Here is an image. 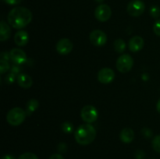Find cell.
<instances>
[{"mask_svg": "<svg viewBox=\"0 0 160 159\" xmlns=\"http://www.w3.org/2000/svg\"><path fill=\"white\" fill-rule=\"evenodd\" d=\"M4 2H6V4L9 5H17L20 4L23 0H2Z\"/></svg>", "mask_w": 160, "mask_h": 159, "instance_id": "cell-29", "label": "cell"}, {"mask_svg": "<svg viewBox=\"0 0 160 159\" xmlns=\"http://www.w3.org/2000/svg\"><path fill=\"white\" fill-rule=\"evenodd\" d=\"M8 23L15 29H22L28 26L32 20V13L25 7H15L8 14Z\"/></svg>", "mask_w": 160, "mask_h": 159, "instance_id": "cell-1", "label": "cell"}, {"mask_svg": "<svg viewBox=\"0 0 160 159\" xmlns=\"http://www.w3.org/2000/svg\"><path fill=\"white\" fill-rule=\"evenodd\" d=\"M17 83L22 88L28 89L32 86V78L26 73H20L17 76Z\"/></svg>", "mask_w": 160, "mask_h": 159, "instance_id": "cell-14", "label": "cell"}, {"mask_svg": "<svg viewBox=\"0 0 160 159\" xmlns=\"http://www.w3.org/2000/svg\"><path fill=\"white\" fill-rule=\"evenodd\" d=\"M62 129L66 133H71L73 131V125L70 122H65L62 124Z\"/></svg>", "mask_w": 160, "mask_h": 159, "instance_id": "cell-19", "label": "cell"}, {"mask_svg": "<svg viewBox=\"0 0 160 159\" xmlns=\"http://www.w3.org/2000/svg\"><path fill=\"white\" fill-rule=\"evenodd\" d=\"M152 148L157 153H160V135H157L153 138L152 142Z\"/></svg>", "mask_w": 160, "mask_h": 159, "instance_id": "cell-20", "label": "cell"}, {"mask_svg": "<svg viewBox=\"0 0 160 159\" xmlns=\"http://www.w3.org/2000/svg\"><path fill=\"white\" fill-rule=\"evenodd\" d=\"M1 159H16V158L14 156L11 155V154H5V155H3L2 157H1Z\"/></svg>", "mask_w": 160, "mask_h": 159, "instance_id": "cell-32", "label": "cell"}, {"mask_svg": "<svg viewBox=\"0 0 160 159\" xmlns=\"http://www.w3.org/2000/svg\"><path fill=\"white\" fill-rule=\"evenodd\" d=\"M1 30H0V41H5L8 40L11 36V29L9 27V25L2 20L1 23Z\"/></svg>", "mask_w": 160, "mask_h": 159, "instance_id": "cell-16", "label": "cell"}, {"mask_svg": "<svg viewBox=\"0 0 160 159\" xmlns=\"http://www.w3.org/2000/svg\"><path fill=\"white\" fill-rule=\"evenodd\" d=\"M95 2H98V3H101V2H102L103 1H104V0H95Z\"/></svg>", "mask_w": 160, "mask_h": 159, "instance_id": "cell-35", "label": "cell"}, {"mask_svg": "<svg viewBox=\"0 0 160 159\" xmlns=\"http://www.w3.org/2000/svg\"><path fill=\"white\" fill-rule=\"evenodd\" d=\"M120 138L121 141L124 143H130L133 141L134 138V132L131 128H124L120 132Z\"/></svg>", "mask_w": 160, "mask_h": 159, "instance_id": "cell-15", "label": "cell"}, {"mask_svg": "<svg viewBox=\"0 0 160 159\" xmlns=\"http://www.w3.org/2000/svg\"><path fill=\"white\" fill-rule=\"evenodd\" d=\"M134 59L129 54H123L117 59V69L122 73H126L132 69Z\"/></svg>", "mask_w": 160, "mask_h": 159, "instance_id": "cell-4", "label": "cell"}, {"mask_svg": "<svg viewBox=\"0 0 160 159\" xmlns=\"http://www.w3.org/2000/svg\"><path fill=\"white\" fill-rule=\"evenodd\" d=\"M90 41L95 46H103L107 41V36L101 30H95L90 34Z\"/></svg>", "mask_w": 160, "mask_h": 159, "instance_id": "cell-8", "label": "cell"}, {"mask_svg": "<svg viewBox=\"0 0 160 159\" xmlns=\"http://www.w3.org/2000/svg\"><path fill=\"white\" fill-rule=\"evenodd\" d=\"M153 31L156 35L160 37V19L155 22L154 26H153Z\"/></svg>", "mask_w": 160, "mask_h": 159, "instance_id": "cell-24", "label": "cell"}, {"mask_svg": "<svg viewBox=\"0 0 160 159\" xmlns=\"http://www.w3.org/2000/svg\"><path fill=\"white\" fill-rule=\"evenodd\" d=\"M10 60L17 65L23 64L27 61V55L24 51L20 48H12L9 51Z\"/></svg>", "mask_w": 160, "mask_h": 159, "instance_id": "cell-10", "label": "cell"}, {"mask_svg": "<svg viewBox=\"0 0 160 159\" xmlns=\"http://www.w3.org/2000/svg\"><path fill=\"white\" fill-rule=\"evenodd\" d=\"M149 14L154 19H158L160 17V9L159 6H152L149 9Z\"/></svg>", "mask_w": 160, "mask_h": 159, "instance_id": "cell-21", "label": "cell"}, {"mask_svg": "<svg viewBox=\"0 0 160 159\" xmlns=\"http://www.w3.org/2000/svg\"><path fill=\"white\" fill-rule=\"evenodd\" d=\"M115 77L113 70L110 68H103L98 73V80L102 84H109Z\"/></svg>", "mask_w": 160, "mask_h": 159, "instance_id": "cell-11", "label": "cell"}, {"mask_svg": "<svg viewBox=\"0 0 160 159\" xmlns=\"http://www.w3.org/2000/svg\"><path fill=\"white\" fill-rule=\"evenodd\" d=\"M39 103L36 99H31L28 101L26 105V113L28 115H31L33 112L38 108Z\"/></svg>", "mask_w": 160, "mask_h": 159, "instance_id": "cell-17", "label": "cell"}, {"mask_svg": "<svg viewBox=\"0 0 160 159\" xmlns=\"http://www.w3.org/2000/svg\"><path fill=\"white\" fill-rule=\"evenodd\" d=\"M48 159H64V157L59 154H52V155Z\"/></svg>", "mask_w": 160, "mask_h": 159, "instance_id": "cell-31", "label": "cell"}, {"mask_svg": "<svg viewBox=\"0 0 160 159\" xmlns=\"http://www.w3.org/2000/svg\"><path fill=\"white\" fill-rule=\"evenodd\" d=\"M134 157H135L136 159H144L145 157V154L144 151L138 150V151H136Z\"/></svg>", "mask_w": 160, "mask_h": 159, "instance_id": "cell-28", "label": "cell"}, {"mask_svg": "<svg viewBox=\"0 0 160 159\" xmlns=\"http://www.w3.org/2000/svg\"><path fill=\"white\" fill-rule=\"evenodd\" d=\"M156 109H157L158 112L160 113V99L157 102V104H156Z\"/></svg>", "mask_w": 160, "mask_h": 159, "instance_id": "cell-34", "label": "cell"}, {"mask_svg": "<svg viewBox=\"0 0 160 159\" xmlns=\"http://www.w3.org/2000/svg\"><path fill=\"white\" fill-rule=\"evenodd\" d=\"M15 79H16V75L12 74V73H9V74L7 75V76L5 77V80H6V83H7V84H12V83H13L14 81H15Z\"/></svg>", "mask_w": 160, "mask_h": 159, "instance_id": "cell-25", "label": "cell"}, {"mask_svg": "<svg viewBox=\"0 0 160 159\" xmlns=\"http://www.w3.org/2000/svg\"><path fill=\"white\" fill-rule=\"evenodd\" d=\"M144 39L140 36H134L129 41V49L133 52L141 51L144 47Z\"/></svg>", "mask_w": 160, "mask_h": 159, "instance_id": "cell-12", "label": "cell"}, {"mask_svg": "<svg viewBox=\"0 0 160 159\" xmlns=\"http://www.w3.org/2000/svg\"><path fill=\"white\" fill-rule=\"evenodd\" d=\"M112 16V10L110 7L106 4H101L95 10V17L98 21L106 22Z\"/></svg>", "mask_w": 160, "mask_h": 159, "instance_id": "cell-7", "label": "cell"}, {"mask_svg": "<svg viewBox=\"0 0 160 159\" xmlns=\"http://www.w3.org/2000/svg\"><path fill=\"white\" fill-rule=\"evenodd\" d=\"M14 41L18 46H25L29 41V35L25 31H17L14 36Z\"/></svg>", "mask_w": 160, "mask_h": 159, "instance_id": "cell-13", "label": "cell"}, {"mask_svg": "<svg viewBox=\"0 0 160 159\" xmlns=\"http://www.w3.org/2000/svg\"><path fill=\"white\" fill-rule=\"evenodd\" d=\"M0 56H1V59H2V60L8 61L10 59V55H9V53L6 52V51H3V52H2L1 55H0Z\"/></svg>", "mask_w": 160, "mask_h": 159, "instance_id": "cell-30", "label": "cell"}, {"mask_svg": "<svg viewBox=\"0 0 160 159\" xmlns=\"http://www.w3.org/2000/svg\"><path fill=\"white\" fill-rule=\"evenodd\" d=\"M27 116L26 111L21 108H13L8 112L6 115V120L11 126H17L23 123Z\"/></svg>", "mask_w": 160, "mask_h": 159, "instance_id": "cell-3", "label": "cell"}, {"mask_svg": "<svg viewBox=\"0 0 160 159\" xmlns=\"http://www.w3.org/2000/svg\"><path fill=\"white\" fill-rule=\"evenodd\" d=\"M20 72V67L18 65H17V64L14 65H12V67H10V73L12 74L16 75L17 76L19 73Z\"/></svg>", "mask_w": 160, "mask_h": 159, "instance_id": "cell-26", "label": "cell"}, {"mask_svg": "<svg viewBox=\"0 0 160 159\" xmlns=\"http://www.w3.org/2000/svg\"><path fill=\"white\" fill-rule=\"evenodd\" d=\"M81 116L86 123H92L97 120L98 113L94 106L85 105L81 109Z\"/></svg>", "mask_w": 160, "mask_h": 159, "instance_id": "cell-5", "label": "cell"}, {"mask_svg": "<svg viewBox=\"0 0 160 159\" xmlns=\"http://www.w3.org/2000/svg\"><path fill=\"white\" fill-rule=\"evenodd\" d=\"M145 9V3L141 0H133L128 5V12L131 17H140L144 13Z\"/></svg>", "mask_w": 160, "mask_h": 159, "instance_id": "cell-6", "label": "cell"}, {"mask_svg": "<svg viewBox=\"0 0 160 159\" xmlns=\"http://www.w3.org/2000/svg\"><path fill=\"white\" fill-rule=\"evenodd\" d=\"M114 49L117 52L123 53L126 49V44L123 39H117L113 43Z\"/></svg>", "mask_w": 160, "mask_h": 159, "instance_id": "cell-18", "label": "cell"}, {"mask_svg": "<svg viewBox=\"0 0 160 159\" xmlns=\"http://www.w3.org/2000/svg\"><path fill=\"white\" fill-rule=\"evenodd\" d=\"M142 132L147 138H149V137H151L152 136V132L151 131V129H148V128H144V129H142Z\"/></svg>", "mask_w": 160, "mask_h": 159, "instance_id": "cell-27", "label": "cell"}, {"mask_svg": "<svg viewBox=\"0 0 160 159\" xmlns=\"http://www.w3.org/2000/svg\"><path fill=\"white\" fill-rule=\"evenodd\" d=\"M73 43L69 38H62L60 39L56 44V51L58 53L62 55H68L69 53L71 52L73 49Z\"/></svg>", "mask_w": 160, "mask_h": 159, "instance_id": "cell-9", "label": "cell"}, {"mask_svg": "<svg viewBox=\"0 0 160 159\" xmlns=\"http://www.w3.org/2000/svg\"><path fill=\"white\" fill-rule=\"evenodd\" d=\"M9 69H10V66H9V62H8V61L1 59V60H0V70H1V74L5 73L6 71H8Z\"/></svg>", "mask_w": 160, "mask_h": 159, "instance_id": "cell-22", "label": "cell"}, {"mask_svg": "<svg viewBox=\"0 0 160 159\" xmlns=\"http://www.w3.org/2000/svg\"><path fill=\"white\" fill-rule=\"evenodd\" d=\"M65 146H66L65 143H60V144L59 145V148H58V149H59V152H65V151H67L66 149H63V147Z\"/></svg>", "mask_w": 160, "mask_h": 159, "instance_id": "cell-33", "label": "cell"}, {"mask_svg": "<svg viewBox=\"0 0 160 159\" xmlns=\"http://www.w3.org/2000/svg\"><path fill=\"white\" fill-rule=\"evenodd\" d=\"M18 159H38V157H37V155L31 152H26L22 154L20 157H18Z\"/></svg>", "mask_w": 160, "mask_h": 159, "instance_id": "cell-23", "label": "cell"}, {"mask_svg": "<svg viewBox=\"0 0 160 159\" xmlns=\"http://www.w3.org/2000/svg\"><path fill=\"white\" fill-rule=\"evenodd\" d=\"M95 137H96V130L90 123L81 125L76 129L74 133V138L77 143L83 146L92 143Z\"/></svg>", "mask_w": 160, "mask_h": 159, "instance_id": "cell-2", "label": "cell"}]
</instances>
